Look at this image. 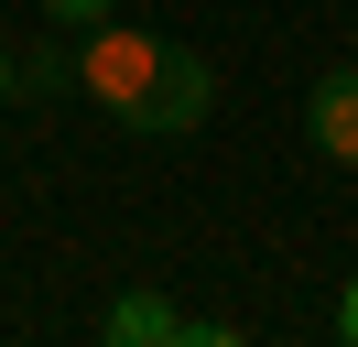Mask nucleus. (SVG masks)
<instances>
[{"instance_id":"f257e3e1","label":"nucleus","mask_w":358,"mask_h":347,"mask_svg":"<svg viewBox=\"0 0 358 347\" xmlns=\"http://www.w3.org/2000/svg\"><path fill=\"white\" fill-rule=\"evenodd\" d=\"M76 76H87V98H109V120H131V130H196L206 98H217L206 65L185 55V43L141 33V22H87Z\"/></svg>"},{"instance_id":"7ed1b4c3","label":"nucleus","mask_w":358,"mask_h":347,"mask_svg":"<svg viewBox=\"0 0 358 347\" xmlns=\"http://www.w3.org/2000/svg\"><path fill=\"white\" fill-rule=\"evenodd\" d=\"M174 337H206V325L174 315L163 293H120V304H109V347H174Z\"/></svg>"},{"instance_id":"f03ea898","label":"nucleus","mask_w":358,"mask_h":347,"mask_svg":"<svg viewBox=\"0 0 358 347\" xmlns=\"http://www.w3.org/2000/svg\"><path fill=\"white\" fill-rule=\"evenodd\" d=\"M304 130H315V152L358 163V65H336V76H326V87L304 98Z\"/></svg>"},{"instance_id":"39448f33","label":"nucleus","mask_w":358,"mask_h":347,"mask_svg":"<svg viewBox=\"0 0 358 347\" xmlns=\"http://www.w3.org/2000/svg\"><path fill=\"white\" fill-rule=\"evenodd\" d=\"M336 337H348V347H358V282H348V304H336Z\"/></svg>"},{"instance_id":"20e7f679","label":"nucleus","mask_w":358,"mask_h":347,"mask_svg":"<svg viewBox=\"0 0 358 347\" xmlns=\"http://www.w3.org/2000/svg\"><path fill=\"white\" fill-rule=\"evenodd\" d=\"M120 0H44V22H66V33H87V22H109Z\"/></svg>"},{"instance_id":"423d86ee","label":"nucleus","mask_w":358,"mask_h":347,"mask_svg":"<svg viewBox=\"0 0 358 347\" xmlns=\"http://www.w3.org/2000/svg\"><path fill=\"white\" fill-rule=\"evenodd\" d=\"M0 98H11V55H0Z\"/></svg>"}]
</instances>
